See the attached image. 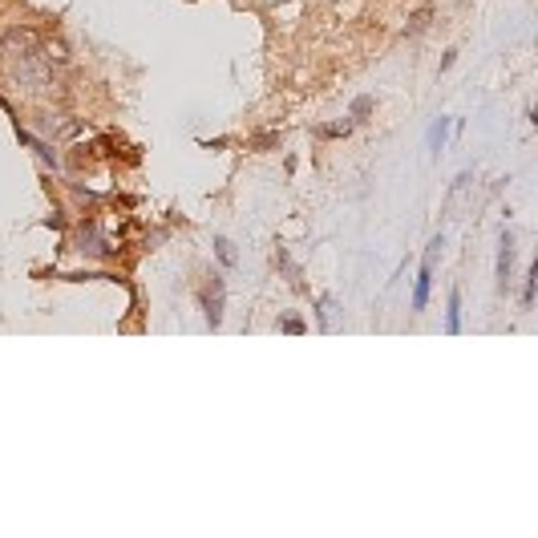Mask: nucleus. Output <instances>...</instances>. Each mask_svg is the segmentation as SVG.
<instances>
[{
	"label": "nucleus",
	"mask_w": 538,
	"mask_h": 538,
	"mask_svg": "<svg viewBox=\"0 0 538 538\" xmlns=\"http://www.w3.org/2000/svg\"><path fill=\"white\" fill-rule=\"evenodd\" d=\"M438 251H441V235L429 243L425 251V263H421V271H417V288H413V312H425V304H429V288H433V259H438Z\"/></svg>",
	"instance_id": "1"
},
{
	"label": "nucleus",
	"mask_w": 538,
	"mask_h": 538,
	"mask_svg": "<svg viewBox=\"0 0 538 538\" xmlns=\"http://www.w3.org/2000/svg\"><path fill=\"white\" fill-rule=\"evenodd\" d=\"M41 49V37L33 33V29H9L4 37H0V53L4 57H21V53H37Z\"/></svg>",
	"instance_id": "2"
},
{
	"label": "nucleus",
	"mask_w": 538,
	"mask_h": 538,
	"mask_svg": "<svg viewBox=\"0 0 538 538\" xmlns=\"http://www.w3.org/2000/svg\"><path fill=\"white\" fill-rule=\"evenodd\" d=\"M199 300H202V312H207V324L211 328L223 324V279L219 276L207 279V288L199 291Z\"/></svg>",
	"instance_id": "3"
},
{
	"label": "nucleus",
	"mask_w": 538,
	"mask_h": 538,
	"mask_svg": "<svg viewBox=\"0 0 538 538\" xmlns=\"http://www.w3.org/2000/svg\"><path fill=\"white\" fill-rule=\"evenodd\" d=\"M510 263H514V239H510V231L502 235V251H498V284H502V291H506V279H510Z\"/></svg>",
	"instance_id": "4"
},
{
	"label": "nucleus",
	"mask_w": 538,
	"mask_h": 538,
	"mask_svg": "<svg viewBox=\"0 0 538 538\" xmlns=\"http://www.w3.org/2000/svg\"><path fill=\"white\" fill-rule=\"evenodd\" d=\"M445 328H450V332H462V296H457V291H450V320H445Z\"/></svg>",
	"instance_id": "5"
},
{
	"label": "nucleus",
	"mask_w": 538,
	"mask_h": 538,
	"mask_svg": "<svg viewBox=\"0 0 538 538\" xmlns=\"http://www.w3.org/2000/svg\"><path fill=\"white\" fill-rule=\"evenodd\" d=\"M445 130H450V122H445V118H441V122H433V130H429V142H433V146H441V142H445Z\"/></svg>",
	"instance_id": "6"
},
{
	"label": "nucleus",
	"mask_w": 538,
	"mask_h": 538,
	"mask_svg": "<svg viewBox=\"0 0 538 538\" xmlns=\"http://www.w3.org/2000/svg\"><path fill=\"white\" fill-rule=\"evenodd\" d=\"M214 247H219V259H223V263H235V251H231V243H227V239H219Z\"/></svg>",
	"instance_id": "7"
},
{
	"label": "nucleus",
	"mask_w": 538,
	"mask_h": 538,
	"mask_svg": "<svg viewBox=\"0 0 538 538\" xmlns=\"http://www.w3.org/2000/svg\"><path fill=\"white\" fill-rule=\"evenodd\" d=\"M348 130H352V122H340V125H324L320 134H328V138H336V134H348Z\"/></svg>",
	"instance_id": "8"
}]
</instances>
